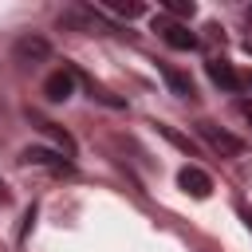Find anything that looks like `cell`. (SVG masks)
<instances>
[{
    "mask_svg": "<svg viewBox=\"0 0 252 252\" xmlns=\"http://www.w3.org/2000/svg\"><path fill=\"white\" fill-rule=\"evenodd\" d=\"M154 32H161V39H165L173 51H193V47H197V35H193L185 24H177V20H154Z\"/></svg>",
    "mask_w": 252,
    "mask_h": 252,
    "instance_id": "1",
    "label": "cell"
},
{
    "mask_svg": "<svg viewBox=\"0 0 252 252\" xmlns=\"http://www.w3.org/2000/svg\"><path fill=\"white\" fill-rule=\"evenodd\" d=\"M75 83H79V75H75L71 67H59V71H51V75L43 79V94H47L51 102H67V98L75 94Z\"/></svg>",
    "mask_w": 252,
    "mask_h": 252,
    "instance_id": "2",
    "label": "cell"
},
{
    "mask_svg": "<svg viewBox=\"0 0 252 252\" xmlns=\"http://www.w3.org/2000/svg\"><path fill=\"white\" fill-rule=\"evenodd\" d=\"M197 130H201V138H205V142H209L217 154H224V158H236V154H244V142H240L236 134H228V130H217L213 122H201Z\"/></svg>",
    "mask_w": 252,
    "mask_h": 252,
    "instance_id": "3",
    "label": "cell"
},
{
    "mask_svg": "<svg viewBox=\"0 0 252 252\" xmlns=\"http://www.w3.org/2000/svg\"><path fill=\"white\" fill-rule=\"evenodd\" d=\"M16 59L20 63H43L47 55H51V43L43 39V35H24V39H16Z\"/></svg>",
    "mask_w": 252,
    "mask_h": 252,
    "instance_id": "4",
    "label": "cell"
},
{
    "mask_svg": "<svg viewBox=\"0 0 252 252\" xmlns=\"http://www.w3.org/2000/svg\"><path fill=\"white\" fill-rule=\"evenodd\" d=\"M177 185H181L185 193H193V197H209V193H213L209 173H205V169H197V165H185V169L177 173Z\"/></svg>",
    "mask_w": 252,
    "mask_h": 252,
    "instance_id": "5",
    "label": "cell"
},
{
    "mask_svg": "<svg viewBox=\"0 0 252 252\" xmlns=\"http://www.w3.org/2000/svg\"><path fill=\"white\" fill-rule=\"evenodd\" d=\"M24 161H32V165H47V169H55V173L71 169V161H67L63 154H51V150H39V146H32V150L24 154Z\"/></svg>",
    "mask_w": 252,
    "mask_h": 252,
    "instance_id": "6",
    "label": "cell"
},
{
    "mask_svg": "<svg viewBox=\"0 0 252 252\" xmlns=\"http://www.w3.org/2000/svg\"><path fill=\"white\" fill-rule=\"evenodd\" d=\"M209 79H213L217 87H224V91H240V75H236L228 63H220V59L209 63Z\"/></svg>",
    "mask_w": 252,
    "mask_h": 252,
    "instance_id": "7",
    "label": "cell"
},
{
    "mask_svg": "<svg viewBox=\"0 0 252 252\" xmlns=\"http://www.w3.org/2000/svg\"><path fill=\"white\" fill-rule=\"evenodd\" d=\"M161 75H165V83H169V91H173V94L193 98V79H189L185 71H177V67H161Z\"/></svg>",
    "mask_w": 252,
    "mask_h": 252,
    "instance_id": "8",
    "label": "cell"
},
{
    "mask_svg": "<svg viewBox=\"0 0 252 252\" xmlns=\"http://www.w3.org/2000/svg\"><path fill=\"white\" fill-rule=\"evenodd\" d=\"M39 130H43V134H51V138H55V146H59L63 154H75V142H71V134H67L63 126H55V122H39Z\"/></svg>",
    "mask_w": 252,
    "mask_h": 252,
    "instance_id": "9",
    "label": "cell"
},
{
    "mask_svg": "<svg viewBox=\"0 0 252 252\" xmlns=\"http://www.w3.org/2000/svg\"><path fill=\"white\" fill-rule=\"evenodd\" d=\"M106 8H110L114 16H126V20H134V16H142V12H146L142 4H126V0H106Z\"/></svg>",
    "mask_w": 252,
    "mask_h": 252,
    "instance_id": "10",
    "label": "cell"
},
{
    "mask_svg": "<svg viewBox=\"0 0 252 252\" xmlns=\"http://www.w3.org/2000/svg\"><path fill=\"white\" fill-rule=\"evenodd\" d=\"M165 12H173V16H193V4H189V0H165Z\"/></svg>",
    "mask_w": 252,
    "mask_h": 252,
    "instance_id": "11",
    "label": "cell"
},
{
    "mask_svg": "<svg viewBox=\"0 0 252 252\" xmlns=\"http://www.w3.org/2000/svg\"><path fill=\"white\" fill-rule=\"evenodd\" d=\"M236 110H240V114L252 122V98H240V102H236Z\"/></svg>",
    "mask_w": 252,
    "mask_h": 252,
    "instance_id": "12",
    "label": "cell"
},
{
    "mask_svg": "<svg viewBox=\"0 0 252 252\" xmlns=\"http://www.w3.org/2000/svg\"><path fill=\"white\" fill-rule=\"evenodd\" d=\"M244 224H248V232H252V213H244Z\"/></svg>",
    "mask_w": 252,
    "mask_h": 252,
    "instance_id": "13",
    "label": "cell"
},
{
    "mask_svg": "<svg viewBox=\"0 0 252 252\" xmlns=\"http://www.w3.org/2000/svg\"><path fill=\"white\" fill-rule=\"evenodd\" d=\"M248 87H252V75H248Z\"/></svg>",
    "mask_w": 252,
    "mask_h": 252,
    "instance_id": "14",
    "label": "cell"
},
{
    "mask_svg": "<svg viewBox=\"0 0 252 252\" xmlns=\"http://www.w3.org/2000/svg\"><path fill=\"white\" fill-rule=\"evenodd\" d=\"M0 189H4V185H0Z\"/></svg>",
    "mask_w": 252,
    "mask_h": 252,
    "instance_id": "15",
    "label": "cell"
}]
</instances>
